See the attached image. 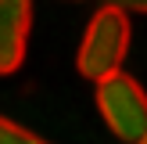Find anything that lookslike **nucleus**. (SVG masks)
Returning a JSON list of instances; mask_svg holds the SVG:
<instances>
[{"label": "nucleus", "instance_id": "nucleus-1", "mask_svg": "<svg viewBox=\"0 0 147 144\" xmlns=\"http://www.w3.org/2000/svg\"><path fill=\"white\" fill-rule=\"evenodd\" d=\"M129 40H133V25H129V14L115 11V7H104L90 18L83 33V43H79V54H76V65H79V76L100 79L122 72V61L129 54Z\"/></svg>", "mask_w": 147, "mask_h": 144}, {"label": "nucleus", "instance_id": "nucleus-2", "mask_svg": "<svg viewBox=\"0 0 147 144\" xmlns=\"http://www.w3.org/2000/svg\"><path fill=\"white\" fill-rule=\"evenodd\" d=\"M97 112L108 130L126 144H136L147 133V94L126 72H115L97 83Z\"/></svg>", "mask_w": 147, "mask_h": 144}, {"label": "nucleus", "instance_id": "nucleus-3", "mask_svg": "<svg viewBox=\"0 0 147 144\" xmlns=\"http://www.w3.org/2000/svg\"><path fill=\"white\" fill-rule=\"evenodd\" d=\"M32 33V0H0V76L22 69Z\"/></svg>", "mask_w": 147, "mask_h": 144}, {"label": "nucleus", "instance_id": "nucleus-4", "mask_svg": "<svg viewBox=\"0 0 147 144\" xmlns=\"http://www.w3.org/2000/svg\"><path fill=\"white\" fill-rule=\"evenodd\" d=\"M0 144H50V141H43V137H36L32 130L11 122L7 115H0Z\"/></svg>", "mask_w": 147, "mask_h": 144}, {"label": "nucleus", "instance_id": "nucleus-5", "mask_svg": "<svg viewBox=\"0 0 147 144\" xmlns=\"http://www.w3.org/2000/svg\"><path fill=\"white\" fill-rule=\"evenodd\" d=\"M104 7H115L122 14H147V0H100Z\"/></svg>", "mask_w": 147, "mask_h": 144}, {"label": "nucleus", "instance_id": "nucleus-6", "mask_svg": "<svg viewBox=\"0 0 147 144\" xmlns=\"http://www.w3.org/2000/svg\"><path fill=\"white\" fill-rule=\"evenodd\" d=\"M136 144H147V133H144V137H140V141H136Z\"/></svg>", "mask_w": 147, "mask_h": 144}, {"label": "nucleus", "instance_id": "nucleus-7", "mask_svg": "<svg viewBox=\"0 0 147 144\" xmlns=\"http://www.w3.org/2000/svg\"><path fill=\"white\" fill-rule=\"evenodd\" d=\"M72 4H83V0H72Z\"/></svg>", "mask_w": 147, "mask_h": 144}]
</instances>
